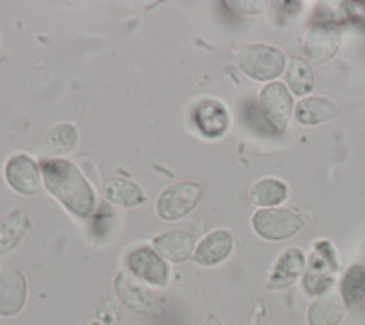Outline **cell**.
<instances>
[{"label": "cell", "instance_id": "cell-21", "mask_svg": "<svg viewBox=\"0 0 365 325\" xmlns=\"http://www.w3.org/2000/svg\"><path fill=\"white\" fill-rule=\"evenodd\" d=\"M79 141V132L71 123H58L44 135L42 150L48 155H64L70 154Z\"/></svg>", "mask_w": 365, "mask_h": 325}, {"label": "cell", "instance_id": "cell-10", "mask_svg": "<svg viewBox=\"0 0 365 325\" xmlns=\"http://www.w3.org/2000/svg\"><path fill=\"white\" fill-rule=\"evenodd\" d=\"M234 250V236L228 229H214L205 234L194 249V262L201 267H216L227 262Z\"/></svg>", "mask_w": 365, "mask_h": 325}, {"label": "cell", "instance_id": "cell-1", "mask_svg": "<svg viewBox=\"0 0 365 325\" xmlns=\"http://www.w3.org/2000/svg\"><path fill=\"white\" fill-rule=\"evenodd\" d=\"M42 183L73 216L88 217L96 210V192L83 172L66 159H48L41 165Z\"/></svg>", "mask_w": 365, "mask_h": 325}, {"label": "cell", "instance_id": "cell-13", "mask_svg": "<svg viewBox=\"0 0 365 325\" xmlns=\"http://www.w3.org/2000/svg\"><path fill=\"white\" fill-rule=\"evenodd\" d=\"M194 123L205 138L217 139L227 134L230 115L223 103L216 99H203L194 110Z\"/></svg>", "mask_w": 365, "mask_h": 325}, {"label": "cell", "instance_id": "cell-22", "mask_svg": "<svg viewBox=\"0 0 365 325\" xmlns=\"http://www.w3.org/2000/svg\"><path fill=\"white\" fill-rule=\"evenodd\" d=\"M28 227L29 220L22 210H13L0 221V254L15 249L28 232Z\"/></svg>", "mask_w": 365, "mask_h": 325}, {"label": "cell", "instance_id": "cell-4", "mask_svg": "<svg viewBox=\"0 0 365 325\" xmlns=\"http://www.w3.org/2000/svg\"><path fill=\"white\" fill-rule=\"evenodd\" d=\"M252 229L267 242H285L303 229V220L292 209H259L252 216Z\"/></svg>", "mask_w": 365, "mask_h": 325}, {"label": "cell", "instance_id": "cell-24", "mask_svg": "<svg viewBox=\"0 0 365 325\" xmlns=\"http://www.w3.org/2000/svg\"><path fill=\"white\" fill-rule=\"evenodd\" d=\"M237 13H245V15H257L265 9V2H256V0H240V2H227Z\"/></svg>", "mask_w": 365, "mask_h": 325}, {"label": "cell", "instance_id": "cell-17", "mask_svg": "<svg viewBox=\"0 0 365 325\" xmlns=\"http://www.w3.org/2000/svg\"><path fill=\"white\" fill-rule=\"evenodd\" d=\"M296 119L303 126H316L324 125L338 115V106L327 97L309 96L303 97L296 105Z\"/></svg>", "mask_w": 365, "mask_h": 325}, {"label": "cell", "instance_id": "cell-12", "mask_svg": "<svg viewBox=\"0 0 365 325\" xmlns=\"http://www.w3.org/2000/svg\"><path fill=\"white\" fill-rule=\"evenodd\" d=\"M305 271V254L302 249L289 247L272 263V269L267 278L269 289H287L298 282L299 276Z\"/></svg>", "mask_w": 365, "mask_h": 325}, {"label": "cell", "instance_id": "cell-15", "mask_svg": "<svg viewBox=\"0 0 365 325\" xmlns=\"http://www.w3.org/2000/svg\"><path fill=\"white\" fill-rule=\"evenodd\" d=\"M345 316V304L340 294L336 292H324L307 307V324L309 325H340Z\"/></svg>", "mask_w": 365, "mask_h": 325}, {"label": "cell", "instance_id": "cell-14", "mask_svg": "<svg viewBox=\"0 0 365 325\" xmlns=\"http://www.w3.org/2000/svg\"><path fill=\"white\" fill-rule=\"evenodd\" d=\"M154 250L172 263H182L194 256V236L187 230H168L152 239Z\"/></svg>", "mask_w": 365, "mask_h": 325}, {"label": "cell", "instance_id": "cell-7", "mask_svg": "<svg viewBox=\"0 0 365 325\" xmlns=\"http://www.w3.org/2000/svg\"><path fill=\"white\" fill-rule=\"evenodd\" d=\"M126 269L133 278L150 287H165L170 279V269L166 265V259L146 245L137 247L130 252L126 258Z\"/></svg>", "mask_w": 365, "mask_h": 325}, {"label": "cell", "instance_id": "cell-18", "mask_svg": "<svg viewBox=\"0 0 365 325\" xmlns=\"http://www.w3.org/2000/svg\"><path fill=\"white\" fill-rule=\"evenodd\" d=\"M104 197L120 209H133L146 201L145 190L135 181L117 177L104 187Z\"/></svg>", "mask_w": 365, "mask_h": 325}, {"label": "cell", "instance_id": "cell-19", "mask_svg": "<svg viewBox=\"0 0 365 325\" xmlns=\"http://www.w3.org/2000/svg\"><path fill=\"white\" fill-rule=\"evenodd\" d=\"M289 187L278 177H263L257 180L250 188V201L259 209H272L287 200Z\"/></svg>", "mask_w": 365, "mask_h": 325}, {"label": "cell", "instance_id": "cell-9", "mask_svg": "<svg viewBox=\"0 0 365 325\" xmlns=\"http://www.w3.org/2000/svg\"><path fill=\"white\" fill-rule=\"evenodd\" d=\"M6 181L22 196H35L42 188V172L29 155L17 154L6 162Z\"/></svg>", "mask_w": 365, "mask_h": 325}, {"label": "cell", "instance_id": "cell-2", "mask_svg": "<svg viewBox=\"0 0 365 325\" xmlns=\"http://www.w3.org/2000/svg\"><path fill=\"white\" fill-rule=\"evenodd\" d=\"M236 63L249 79L269 84L285 71L287 57L279 48L256 42L236 51Z\"/></svg>", "mask_w": 365, "mask_h": 325}, {"label": "cell", "instance_id": "cell-23", "mask_svg": "<svg viewBox=\"0 0 365 325\" xmlns=\"http://www.w3.org/2000/svg\"><path fill=\"white\" fill-rule=\"evenodd\" d=\"M340 296L345 307H358L365 300V267L364 265H353L341 278Z\"/></svg>", "mask_w": 365, "mask_h": 325}, {"label": "cell", "instance_id": "cell-3", "mask_svg": "<svg viewBox=\"0 0 365 325\" xmlns=\"http://www.w3.org/2000/svg\"><path fill=\"white\" fill-rule=\"evenodd\" d=\"M113 291L120 304H125L133 313L159 316L165 309V300L161 294L155 292L150 285L133 278L128 271H123L115 276Z\"/></svg>", "mask_w": 365, "mask_h": 325}, {"label": "cell", "instance_id": "cell-8", "mask_svg": "<svg viewBox=\"0 0 365 325\" xmlns=\"http://www.w3.org/2000/svg\"><path fill=\"white\" fill-rule=\"evenodd\" d=\"M259 105H262L265 119L270 123L276 132H285L287 125L291 121L292 112H294V103H292V93L289 92L287 84L274 81L265 84L259 92Z\"/></svg>", "mask_w": 365, "mask_h": 325}, {"label": "cell", "instance_id": "cell-11", "mask_svg": "<svg viewBox=\"0 0 365 325\" xmlns=\"http://www.w3.org/2000/svg\"><path fill=\"white\" fill-rule=\"evenodd\" d=\"M28 298V284L17 267H6L0 272V316H17Z\"/></svg>", "mask_w": 365, "mask_h": 325}, {"label": "cell", "instance_id": "cell-20", "mask_svg": "<svg viewBox=\"0 0 365 325\" xmlns=\"http://www.w3.org/2000/svg\"><path fill=\"white\" fill-rule=\"evenodd\" d=\"M285 81L289 92L298 97H307L314 88V71L305 58L292 57L287 61Z\"/></svg>", "mask_w": 365, "mask_h": 325}, {"label": "cell", "instance_id": "cell-5", "mask_svg": "<svg viewBox=\"0 0 365 325\" xmlns=\"http://www.w3.org/2000/svg\"><path fill=\"white\" fill-rule=\"evenodd\" d=\"M203 188L194 181H179L166 187L155 201V212L165 221H178L187 217L200 205Z\"/></svg>", "mask_w": 365, "mask_h": 325}, {"label": "cell", "instance_id": "cell-16", "mask_svg": "<svg viewBox=\"0 0 365 325\" xmlns=\"http://www.w3.org/2000/svg\"><path fill=\"white\" fill-rule=\"evenodd\" d=\"M336 267V262H334V254H327L325 252H316L311 258V265H309V271L305 274V291L312 296H319L324 292H329L332 285V271Z\"/></svg>", "mask_w": 365, "mask_h": 325}, {"label": "cell", "instance_id": "cell-25", "mask_svg": "<svg viewBox=\"0 0 365 325\" xmlns=\"http://www.w3.org/2000/svg\"><path fill=\"white\" fill-rule=\"evenodd\" d=\"M200 325H223V321H221L220 318L216 316V314L210 313V314H208V316H205V320L201 321Z\"/></svg>", "mask_w": 365, "mask_h": 325}, {"label": "cell", "instance_id": "cell-6", "mask_svg": "<svg viewBox=\"0 0 365 325\" xmlns=\"http://www.w3.org/2000/svg\"><path fill=\"white\" fill-rule=\"evenodd\" d=\"M341 46V28L334 21H319L309 28L303 38L305 61L324 64L338 53Z\"/></svg>", "mask_w": 365, "mask_h": 325}]
</instances>
